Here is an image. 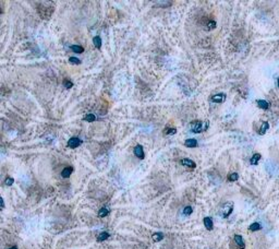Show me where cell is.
<instances>
[{
    "mask_svg": "<svg viewBox=\"0 0 279 249\" xmlns=\"http://www.w3.org/2000/svg\"><path fill=\"white\" fill-rule=\"evenodd\" d=\"M36 9H37V12L42 19L48 20L55 11V6H54V3L46 1V2H39V5Z\"/></svg>",
    "mask_w": 279,
    "mask_h": 249,
    "instance_id": "obj_1",
    "label": "cell"
},
{
    "mask_svg": "<svg viewBox=\"0 0 279 249\" xmlns=\"http://www.w3.org/2000/svg\"><path fill=\"white\" fill-rule=\"evenodd\" d=\"M208 128V123L207 121H201V120H194L191 123V131L194 133H201L202 131L207 130Z\"/></svg>",
    "mask_w": 279,
    "mask_h": 249,
    "instance_id": "obj_2",
    "label": "cell"
},
{
    "mask_svg": "<svg viewBox=\"0 0 279 249\" xmlns=\"http://www.w3.org/2000/svg\"><path fill=\"white\" fill-rule=\"evenodd\" d=\"M233 211V202H226L223 206H221V210H220V213H221V216L223 218H228L230 214L232 213Z\"/></svg>",
    "mask_w": 279,
    "mask_h": 249,
    "instance_id": "obj_3",
    "label": "cell"
},
{
    "mask_svg": "<svg viewBox=\"0 0 279 249\" xmlns=\"http://www.w3.org/2000/svg\"><path fill=\"white\" fill-rule=\"evenodd\" d=\"M211 101L214 102V103H223L226 101V94L225 93H218V94H214L213 96L211 97Z\"/></svg>",
    "mask_w": 279,
    "mask_h": 249,
    "instance_id": "obj_4",
    "label": "cell"
},
{
    "mask_svg": "<svg viewBox=\"0 0 279 249\" xmlns=\"http://www.w3.org/2000/svg\"><path fill=\"white\" fill-rule=\"evenodd\" d=\"M81 143H82V141H81L79 138L72 137V138H70V140L68 141V146L69 148H71V149H75V148H78Z\"/></svg>",
    "mask_w": 279,
    "mask_h": 249,
    "instance_id": "obj_5",
    "label": "cell"
},
{
    "mask_svg": "<svg viewBox=\"0 0 279 249\" xmlns=\"http://www.w3.org/2000/svg\"><path fill=\"white\" fill-rule=\"evenodd\" d=\"M134 155L137 156V158L143 160L145 157V153H144V149L141 144H137V146L134 148Z\"/></svg>",
    "mask_w": 279,
    "mask_h": 249,
    "instance_id": "obj_6",
    "label": "cell"
},
{
    "mask_svg": "<svg viewBox=\"0 0 279 249\" xmlns=\"http://www.w3.org/2000/svg\"><path fill=\"white\" fill-rule=\"evenodd\" d=\"M233 240H235V243H236V245L238 246L239 249L245 248V243H244V239H243V237L241 235H235Z\"/></svg>",
    "mask_w": 279,
    "mask_h": 249,
    "instance_id": "obj_7",
    "label": "cell"
},
{
    "mask_svg": "<svg viewBox=\"0 0 279 249\" xmlns=\"http://www.w3.org/2000/svg\"><path fill=\"white\" fill-rule=\"evenodd\" d=\"M203 223L205 225V228L207 230H211L214 228V222H213V218H209V216H206L203 220Z\"/></svg>",
    "mask_w": 279,
    "mask_h": 249,
    "instance_id": "obj_8",
    "label": "cell"
},
{
    "mask_svg": "<svg viewBox=\"0 0 279 249\" xmlns=\"http://www.w3.org/2000/svg\"><path fill=\"white\" fill-rule=\"evenodd\" d=\"M180 163H181L182 165L186 166V167H190V168H195V167H196V164H195V162H194V161H192V160H190V158H182V160L180 161Z\"/></svg>",
    "mask_w": 279,
    "mask_h": 249,
    "instance_id": "obj_9",
    "label": "cell"
},
{
    "mask_svg": "<svg viewBox=\"0 0 279 249\" xmlns=\"http://www.w3.org/2000/svg\"><path fill=\"white\" fill-rule=\"evenodd\" d=\"M184 145L186 148H196L199 145V142L196 139H186L184 141Z\"/></svg>",
    "mask_w": 279,
    "mask_h": 249,
    "instance_id": "obj_10",
    "label": "cell"
},
{
    "mask_svg": "<svg viewBox=\"0 0 279 249\" xmlns=\"http://www.w3.org/2000/svg\"><path fill=\"white\" fill-rule=\"evenodd\" d=\"M73 173V167H71V166H67V167H64L62 169L61 172V176L63 178H69L71 174Z\"/></svg>",
    "mask_w": 279,
    "mask_h": 249,
    "instance_id": "obj_11",
    "label": "cell"
},
{
    "mask_svg": "<svg viewBox=\"0 0 279 249\" xmlns=\"http://www.w3.org/2000/svg\"><path fill=\"white\" fill-rule=\"evenodd\" d=\"M268 129H269V124H268L267 121H263L262 124H260V129H258V134H260V136L265 134Z\"/></svg>",
    "mask_w": 279,
    "mask_h": 249,
    "instance_id": "obj_12",
    "label": "cell"
},
{
    "mask_svg": "<svg viewBox=\"0 0 279 249\" xmlns=\"http://www.w3.org/2000/svg\"><path fill=\"white\" fill-rule=\"evenodd\" d=\"M260 157H262V155H260V153H255V154H253L252 157L250 158V164H251V165H256V164L258 163V161L260 160Z\"/></svg>",
    "mask_w": 279,
    "mask_h": 249,
    "instance_id": "obj_13",
    "label": "cell"
},
{
    "mask_svg": "<svg viewBox=\"0 0 279 249\" xmlns=\"http://www.w3.org/2000/svg\"><path fill=\"white\" fill-rule=\"evenodd\" d=\"M256 103H257V106L262 109H268L269 108V103L265 100H258Z\"/></svg>",
    "mask_w": 279,
    "mask_h": 249,
    "instance_id": "obj_14",
    "label": "cell"
},
{
    "mask_svg": "<svg viewBox=\"0 0 279 249\" xmlns=\"http://www.w3.org/2000/svg\"><path fill=\"white\" fill-rule=\"evenodd\" d=\"M260 228H262V225L260 223H257V222H254V223H252V224L249 226V230L250 232H257Z\"/></svg>",
    "mask_w": 279,
    "mask_h": 249,
    "instance_id": "obj_15",
    "label": "cell"
},
{
    "mask_svg": "<svg viewBox=\"0 0 279 249\" xmlns=\"http://www.w3.org/2000/svg\"><path fill=\"white\" fill-rule=\"evenodd\" d=\"M109 233H107V232H101L99 235L97 236V242H104L106 239H108L109 238Z\"/></svg>",
    "mask_w": 279,
    "mask_h": 249,
    "instance_id": "obj_16",
    "label": "cell"
},
{
    "mask_svg": "<svg viewBox=\"0 0 279 249\" xmlns=\"http://www.w3.org/2000/svg\"><path fill=\"white\" fill-rule=\"evenodd\" d=\"M152 238H153V240H154V242L158 243V242H160V240H162V239H164V234H162V233H160V232H158V233H154V234H153V236H152Z\"/></svg>",
    "mask_w": 279,
    "mask_h": 249,
    "instance_id": "obj_17",
    "label": "cell"
},
{
    "mask_svg": "<svg viewBox=\"0 0 279 249\" xmlns=\"http://www.w3.org/2000/svg\"><path fill=\"white\" fill-rule=\"evenodd\" d=\"M71 50L74 51L75 54H82L84 51V48L82 46H80V45H72L71 46Z\"/></svg>",
    "mask_w": 279,
    "mask_h": 249,
    "instance_id": "obj_18",
    "label": "cell"
},
{
    "mask_svg": "<svg viewBox=\"0 0 279 249\" xmlns=\"http://www.w3.org/2000/svg\"><path fill=\"white\" fill-rule=\"evenodd\" d=\"M108 214H109V209H108V208H105V206L101 208L99 211H98V216H99V218H105V216H107Z\"/></svg>",
    "mask_w": 279,
    "mask_h": 249,
    "instance_id": "obj_19",
    "label": "cell"
},
{
    "mask_svg": "<svg viewBox=\"0 0 279 249\" xmlns=\"http://www.w3.org/2000/svg\"><path fill=\"white\" fill-rule=\"evenodd\" d=\"M93 43L97 49H100V48H101V38H100L99 36H95V37L93 38Z\"/></svg>",
    "mask_w": 279,
    "mask_h": 249,
    "instance_id": "obj_20",
    "label": "cell"
},
{
    "mask_svg": "<svg viewBox=\"0 0 279 249\" xmlns=\"http://www.w3.org/2000/svg\"><path fill=\"white\" fill-rule=\"evenodd\" d=\"M84 120L87 121V123H93V121L96 120V116L94 114H87L86 116L84 117Z\"/></svg>",
    "mask_w": 279,
    "mask_h": 249,
    "instance_id": "obj_21",
    "label": "cell"
},
{
    "mask_svg": "<svg viewBox=\"0 0 279 249\" xmlns=\"http://www.w3.org/2000/svg\"><path fill=\"white\" fill-rule=\"evenodd\" d=\"M239 179V174L238 173H231L228 176V180L229 181H237Z\"/></svg>",
    "mask_w": 279,
    "mask_h": 249,
    "instance_id": "obj_22",
    "label": "cell"
},
{
    "mask_svg": "<svg viewBox=\"0 0 279 249\" xmlns=\"http://www.w3.org/2000/svg\"><path fill=\"white\" fill-rule=\"evenodd\" d=\"M193 212V208L190 206H186L184 209H183V214L184 215H191Z\"/></svg>",
    "mask_w": 279,
    "mask_h": 249,
    "instance_id": "obj_23",
    "label": "cell"
},
{
    "mask_svg": "<svg viewBox=\"0 0 279 249\" xmlns=\"http://www.w3.org/2000/svg\"><path fill=\"white\" fill-rule=\"evenodd\" d=\"M69 62L72 63V65H80L81 60L79 58H76V57H70L69 58Z\"/></svg>",
    "mask_w": 279,
    "mask_h": 249,
    "instance_id": "obj_24",
    "label": "cell"
},
{
    "mask_svg": "<svg viewBox=\"0 0 279 249\" xmlns=\"http://www.w3.org/2000/svg\"><path fill=\"white\" fill-rule=\"evenodd\" d=\"M63 85H64L66 89H68L69 90V89H71V87H73V83L70 81V80H68V79H64V80H63Z\"/></svg>",
    "mask_w": 279,
    "mask_h": 249,
    "instance_id": "obj_25",
    "label": "cell"
},
{
    "mask_svg": "<svg viewBox=\"0 0 279 249\" xmlns=\"http://www.w3.org/2000/svg\"><path fill=\"white\" fill-rule=\"evenodd\" d=\"M13 182H14V179H13L12 177H7L6 180H5V185L6 186H12Z\"/></svg>",
    "mask_w": 279,
    "mask_h": 249,
    "instance_id": "obj_26",
    "label": "cell"
},
{
    "mask_svg": "<svg viewBox=\"0 0 279 249\" xmlns=\"http://www.w3.org/2000/svg\"><path fill=\"white\" fill-rule=\"evenodd\" d=\"M207 29H208L209 31L216 29V22H215V21H209V22L207 23Z\"/></svg>",
    "mask_w": 279,
    "mask_h": 249,
    "instance_id": "obj_27",
    "label": "cell"
},
{
    "mask_svg": "<svg viewBox=\"0 0 279 249\" xmlns=\"http://www.w3.org/2000/svg\"><path fill=\"white\" fill-rule=\"evenodd\" d=\"M164 132H165L166 134H174V133L177 132V129H176V128H168V129H166Z\"/></svg>",
    "mask_w": 279,
    "mask_h": 249,
    "instance_id": "obj_28",
    "label": "cell"
},
{
    "mask_svg": "<svg viewBox=\"0 0 279 249\" xmlns=\"http://www.w3.org/2000/svg\"><path fill=\"white\" fill-rule=\"evenodd\" d=\"M5 208V200L3 198H1V209H3Z\"/></svg>",
    "mask_w": 279,
    "mask_h": 249,
    "instance_id": "obj_29",
    "label": "cell"
},
{
    "mask_svg": "<svg viewBox=\"0 0 279 249\" xmlns=\"http://www.w3.org/2000/svg\"><path fill=\"white\" fill-rule=\"evenodd\" d=\"M8 249H18V247L17 246H12V247H9Z\"/></svg>",
    "mask_w": 279,
    "mask_h": 249,
    "instance_id": "obj_30",
    "label": "cell"
},
{
    "mask_svg": "<svg viewBox=\"0 0 279 249\" xmlns=\"http://www.w3.org/2000/svg\"><path fill=\"white\" fill-rule=\"evenodd\" d=\"M277 85H278V87H279V79H278V81H277Z\"/></svg>",
    "mask_w": 279,
    "mask_h": 249,
    "instance_id": "obj_31",
    "label": "cell"
}]
</instances>
